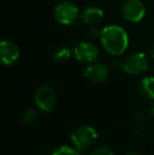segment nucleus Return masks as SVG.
Segmentation results:
<instances>
[{
  "mask_svg": "<svg viewBox=\"0 0 154 155\" xmlns=\"http://www.w3.org/2000/svg\"><path fill=\"white\" fill-rule=\"evenodd\" d=\"M128 155H140V154L137 153V152H131V153H129Z\"/></svg>",
  "mask_w": 154,
  "mask_h": 155,
  "instance_id": "a211bd4d",
  "label": "nucleus"
},
{
  "mask_svg": "<svg viewBox=\"0 0 154 155\" xmlns=\"http://www.w3.org/2000/svg\"><path fill=\"white\" fill-rule=\"evenodd\" d=\"M37 117H38L37 111H36L35 109H29V110H27L22 114L21 120H22V123L25 124H30L34 123V121L37 119Z\"/></svg>",
  "mask_w": 154,
  "mask_h": 155,
  "instance_id": "ddd939ff",
  "label": "nucleus"
},
{
  "mask_svg": "<svg viewBox=\"0 0 154 155\" xmlns=\"http://www.w3.org/2000/svg\"><path fill=\"white\" fill-rule=\"evenodd\" d=\"M100 34H101V31H99L98 29H96L95 27H92L89 31V35L90 37H93V38H96V37H99L100 38Z\"/></svg>",
  "mask_w": 154,
  "mask_h": 155,
  "instance_id": "dca6fc26",
  "label": "nucleus"
},
{
  "mask_svg": "<svg viewBox=\"0 0 154 155\" xmlns=\"http://www.w3.org/2000/svg\"><path fill=\"white\" fill-rule=\"evenodd\" d=\"M71 138L75 146L76 155H84L88 148H90L97 139V133L89 126H81L71 133Z\"/></svg>",
  "mask_w": 154,
  "mask_h": 155,
  "instance_id": "f03ea898",
  "label": "nucleus"
},
{
  "mask_svg": "<svg viewBox=\"0 0 154 155\" xmlns=\"http://www.w3.org/2000/svg\"><path fill=\"white\" fill-rule=\"evenodd\" d=\"M139 93L146 99H154V77L147 76L143 78L139 84Z\"/></svg>",
  "mask_w": 154,
  "mask_h": 155,
  "instance_id": "9b49d317",
  "label": "nucleus"
},
{
  "mask_svg": "<svg viewBox=\"0 0 154 155\" xmlns=\"http://www.w3.org/2000/svg\"><path fill=\"white\" fill-rule=\"evenodd\" d=\"M84 75L90 81L103 82L108 78L109 70L103 63H93L84 70Z\"/></svg>",
  "mask_w": 154,
  "mask_h": 155,
  "instance_id": "1a4fd4ad",
  "label": "nucleus"
},
{
  "mask_svg": "<svg viewBox=\"0 0 154 155\" xmlns=\"http://www.w3.org/2000/svg\"><path fill=\"white\" fill-rule=\"evenodd\" d=\"M150 110H151V112H152L153 114H154V104H151V108H150Z\"/></svg>",
  "mask_w": 154,
  "mask_h": 155,
  "instance_id": "f3484780",
  "label": "nucleus"
},
{
  "mask_svg": "<svg viewBox=\"0 0 154 155\" xmlns=\"http://www.w3.org/2000/svg\"><path fill=\"white\" fill-rule=\"evenodd\" d=\"M71 50L69 49L68 47H64V45H60L58 47L57 49L54 51V54H53V58L55 61H58V62H62V61H66L68 60L69 58L71 57Z\"/></svg>",
  "mask_w": 154,
  "mask_h": 155,
  "instance_id": "f8f14e48",
  "label": "nucleus"
},
{
  "mask_svg": "<svg viewBox=\"0 0 154 155\" xmlns=\"http://www.w3.org/2000/svg\"><path fill=\"white\" fill-rule=\"evenodd\" d=\"M52 155H76V151L75 149L68 147V146H61V147L57 148L52 153Z\"/></svg>",
  "mask_w": 154,
  "mask_h": 155,
  "instance_id": "4468645a",
  "label": "nucleus"
},
{
  "mask_svg": "<svg viewBox=\"0 0 154 155\" xmlns=\"http://www.w3.org/2000/svg\"><path fill=\"white\" fill-rule=\"evenodd\" d=\"M35 101L39 109L45 112H50L53 110L56 104V95L53 89L50 87L43 86L38 89L35 95Z\"/></svg>",
  "mask_w": 154,
  "mask_h": 155,
  "instance_id": "0eeeda50",
  "label": "nucleus"
},
{
  "mask_svg": "<svg viewBox=\"0 0 154 155\" xmlns=\"http://www.w3.org/2000/svg\"><path fill=\"white\" fill-rule=\"evenodd\" d=\"M151 55H152V58L154 59V48L152 49V52H151Z\"/></svg>",
  "mask_w": 154,
  "mask_h": 155,
  "instance_id": "6ab92c4d",
  "label": "nucleus"
},
{
  "mask_svg": "<svg viewBox=\"0 0 154 155\" xmlns=\"http://www.w3.org/2000/svg\"><path fill=\"white\" fill-rule=\"evenodd\" d=\"M146 14V8L140 0H126L121 6V15L130 22H139Z\"/></svg>",
  "mask_w": 154,
  "mask_h": 155,
  "instance_id": "39448f33",
  "label": "nucleus"
},
{
  "mask_svg": "<svg viewBox=\"0 0 154 155\" xmlns=\"http://www.w3.org/2000/svg\"><path fill=\"white\" fill-rule=\"evenodd\" d=\"M103 11L97 6H88L82 13V20L90 25H96L103 20Z\"/></svg>",
  "mask_w": 154,
  "mask_h": 155,
  "instance_id": "9d476101",
  "label": "nucleus"
},
{
  "mask_svg": "<svg viewBox=\"0 0 154 155\" xmlns=\"http://www.w3.org/2000/svg\"><path fill=\"white\" fill-rule=\"evenodd\" d=\"M149 68V59L143 53H133L129 55L123 61V69L126 73L136 75L144 73Z\"/></svg>",
  "mask_w": 154,
  "mask_h": 155,
  "instance_id": "20e7f679",
  "label": "nucleus"
},
{
  "mask_svg": "<svg viewBox=\"0 0 154 155\" xmlns=\"http://www.w3.org/2000/svg\"><path fill=\"white\" fill-rule=\"evenodd\" d=\"M0 56L4 64H13L19 58V48L13 41L3 40L0 45Z\"/></svg>",
  "mask_w": 154,
  "mask_h": 155,
  "instance_id": "6e6552de",
  "label": "nucleus"
},
{
  "mask_svg": "<svg viewBox=\"0 0 154 155\" xmlns=\"http://www.w3.org/2000/svg\"><path fill=\"white\" fill-rule=\"evenodd\" d=\"M75 58L79 62L90 63L98 57V48L91 42H78L73 50Z\"/></svg>",
  "mask_w": 154,
  "mask_h": 155,
  "instance_id": "423d86ee",
  "label": "nucleus"
},
{
  "mask_svg": "<svg viewBox=\"0 0 154 155\" xmlns=\"http://www.w3.org/2000/svg\"><path fill=\"white\" fill-rule=\"evenodd\" d=\"M90 155H114L113 151L107 146H100L97 147L91 152Z\"/></svg>",
  "mask_w": 154,
  "mask_h": 155,
  "instance_id": "2eb2a0df",
  "label": "nucleus"
},
{
  "mask_svg": "<svg viewBox=\"0 0 154 155\" xmlns=\"http://www.w3.org/2000/svg\"><path fill=\"white\" fill-rule=\"evenodd\" d=\"M100 41L109 54L118 56L123 54L129 45V37L125 29L116 25H107L101 30Z\"/></svg>",
  "mask_w": 154,
  "mask_h": 155,
  "instance_id": "f257e3e1",
  "label": "nucleus"
},
{
  "mask_svg": "<svg viewBox=\"0 0 154 155\" xmlns=\"http://www.w3.org/2000/svg\"><path fill=\"white\" fill-rule=\"evenodd\" d=\"M54 15H55V19L60 25H70L77 20L79 16V10L74 2L66 0L56 5Z\"/></svg>",
  "mask_w": 154,
  "mask_h": 155,
  "instance_id": "7ed1b4c3",
  "label": "nucleus"
}]
</instances>
